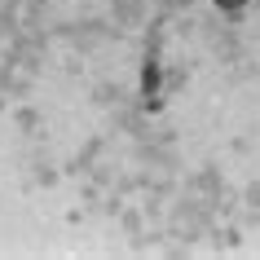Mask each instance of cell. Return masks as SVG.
<instances>
[{
    "label": "cell",
    "mask_w": 260,
    "mask_h": 260,
    "mask_svg": "<svg viewBox=\"0 0 260 260\" xmlns=\"http://www.w3.org/2000/svg\"><path fill=\"white\" fill-rule=\"evenodd\" d=\"M216 5H225V9H238V5H247V0H216Z\"/></svg>",
    "instance_id": "2"
},
{
    "label": "cell",
    "mask_w": 260,
    "mask_h": 260,
    "mask_svg": "<svg viewBox=\"0 0 260 260\" xmlns=\"http://www.w3.org/2000/svg\"><path fill=\"white\" fill-rule=\"evenodd\" d=\"M141 84H146V93H154V84H159V67H154V62L146 67V75H141Z\"/></svg>",
    "instance_id": "1"
}]
</instances>
